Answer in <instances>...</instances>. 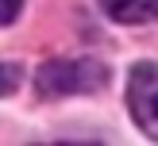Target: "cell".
<instances>
[{
  "instance_id": "6da1fadb",
  "label": "cell",
  "mask_w": 158,
  "mask_h": 146,
  "mask_svg": "<svg viewBox=\"0 0 158 146\" xmlns=\"http://www.w3.org/2000/svg\"><path fill=\"white\" fill-rule=\"evenodd\" d=\"M104 81H108V69L93 58L46 61L35 73V92L43 100H54V96H73V92H97V89H104Z\"/></svg>"
},
{
  "instance_id": "7a4b0ae2",
  "label": "cell",
  "mask_w": 158,
  "mask_h": 146,
  "mask_svg": "<svg viewBox=\"0 0 158 146\" xmlns=\"http://www.w3.org/2000/svg\"><path fill=\"white\" fill-rule=\"evenodd\" d=\"M127 112L143 127V135L158 138V65L139 61L127 77Z\"/></svg>"
},
{
  "instance_id": "3957f363",
  "label": "cell",
  "mask_w": 158,
  "mask_h": 146,
  "mask_svg": "<svg viewBox=\"0 0 158 146\" xmlns=\"http://www.w3.org/2000/svg\"><path fill=\"white\" fill-rule=\"evenodd\" d=\"M100 12L108 19H116V23L139 27V23L158 19V0H100Z\"/></svg>"
},
{
  "instance_id": "277c9868",
  "label": "cell",
  "mask_w": 158,
  "mask_h": 146,
  "mask_svg": "<svg viewBox=\"0 0 158 146\" xmlns=\"http://www.w3.org/2000/svg\"><path fill=\"white\" fill-rule=\"evenodd\" d=\"M15 89H19V65H4L0 61V96H8Z\"/></svg>"
},
{
  "instance_id": "5b68a950",
  "label": "cell",
  "mask_w": 158,
  "mask_h": 146,
  "mask_svg": "<svg viewBox=\"0 0 158 146\" xmlns=\"http://www.w3.org/2000/svg\"><path fill=\"white\" fill-rule=\"evenodd\" d=\"M23 12V0H0V27L15 23V15Z\"/></svg>"
}]
</instances>
